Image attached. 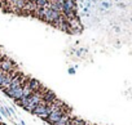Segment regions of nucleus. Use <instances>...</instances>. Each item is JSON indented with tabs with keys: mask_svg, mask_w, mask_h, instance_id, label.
<instances>
[{
	"mask_svg": "<svg viewBox=\"0 0 132 125\" xmlns=\"http://www.w3.org/2000/svg\"><path fill=\"white\" fill-rule=\"evenodd\" d=\"M16 69H18V66L14 63L11 58H8L7 55L2 59V62H0V70H3L4 72H9V71L16 70Z\"/></svg>",
	"mask_w": 132,
	"mask_h": 125,
	"instance_id": "obj_1",
	"label": "nucleus"
},
{
	"mask_svg": "<svg viewBox=\"0 0 132 125\" xmlns=\"http://www.w3.org/2000/svg\"><path fill=\"white\" fill-rule=\"evenodd\" d=\"M32 113L34 115H36L38 117H40L42 120H47L48 119V116H49V113L47 112V104L42 101L36 107H35V110L32 111Z\"/></svg>",
	"mask_w": 132,
	"mask_h": 125,
	"instance_id": "obj_2",
	"label": "nucleus"
},
{
	"mask_svg": "<svg viewBox=\"0 0 132 125\" xmlns=\"http://www.w3.org/2000/svg\"><path fill=\"white\" fill-rule=\"evenodd\" d=\"M57 99V95L52 92V90H49V89H44V92H43V102L45 103V104H49V103H52L53 101H56Z\"/></svg>",
	"mask_w": 132,
	"mask_h": 125,
	"instance_id": "obj_3",
	"label": "nucleus"
},
{
	"mask_svg": "<svg viewBox=\"0 0 132 125\" xmlns=\"http://www.w3.org/2000/svg\"><path fill=\"white\" fill-rule=\"evenodd\" d=\"M30 88L32 89V92H38V90H42L44 86H43V84L39 81V80H36V79H30Z\"/></svg>",
	"mask_w": 132,
	"mask_h": 125,
	"instance_id": "obj_4",
	"label": "nucleus"
},
{
	"mask_svg": "<svg viewBox=\"0 0 132 125\" xmlns=\"http://www.w3.org/2000/svg\"><path fill=\"white\" fill-rule=\"evenodd\" d=\"M36 8H47L49 5V0H34Z\"/></svg>",
	"mask_w": 132,
	"mask_h": 125,
	"instance_id": "obj_5",
	"label": "nucleus"
},
{
	"mask_svg": "<svg viewBox=\"0 0 132 125\" xmlns=\"http://www.w3.org/2000/svg\"><path fill=\"white\" fill-rule=\"evenodd\" d=\"M0 112H2V113H3L5 117H11V116H9V113L7 112V110H5L4 107H0Z\"/></svg>",
	"mask_w": 132,
	"mask_h": 125,
	"instance_id": "obj_6",
	"label": "nucleus"
},
{
	"mask_svg": "<svg viewBox=\"0 0 132 125\" xmlns=\"http://www.w3.org/2000/svg\"><path fill=\"white\" fill-rule=\"evenodd\" d=\"M102 7H105V8H109V7H110V4H109V3H102Z\"/></svg>",
	"mask_w": 132,
	"mask_h": 125,
	"instance_id": "obj_7",
	"label": "nucleus"
},
{
	"mask_svg": "<svg viewBox=\"0 0 132 125\" xmlns=\"http://www.w3.org/2000/svg\"><path fill=\"white\" fill-rule=\"evenodd\" d=\"M131 21H132V20H131Z\"/></svg>",
	"mask_w": 132,
	"mask_h": 125,
	"instance_id": "obj_8",
	"label": "nucleus"
}]
</instances>
